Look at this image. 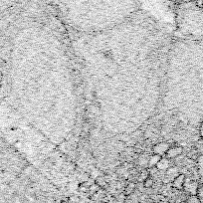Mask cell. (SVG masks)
I'll list each match as a JSON object with an SVG mask.
<instances>
[{
	"instance_id": "cell-15",
	"label": "cell",
	"mask_w": 203,
	"mask_h": 203,
	"mask_svg": "<svg viewBox=\"0 0 203 203\" xmlns=\"http://www.w3.org/2000/svg\"><path fill=\"white\" fill-rule=\"evenodd\" d=\"M199 184H203V176H200V178H199Z\"/></svg>"
},
{
	"instance_id": "cell-6",
	"label": "cell",
	"mask_w": 203,
	"mask_h": 203,
	"mask_svg": "<svg viewBox=\"0 0 203 203\" xmlns=\"http://www.w3.org/2000/svg\"><path fill=\"white\" fill-rule=\"evenodd\" d=\"M162 158V156H159L158 155V154H152V155L149 156V160H148V166H147V168L149 167H154V166L158 164V162L159 160H160V158Z\"/></svg>"
},
{
	"instance_id": "cell-13",
	"label": "cell",
	"mask_w": 203,
	"mask_h": 203,
	"mask_svg": "<svg viewBox=\"0 0 203 203\" xmlns=\"http://www.w3.org/2000/svg\"><path fill=\"white\" fill-rule=\"evenodd\" d=\"M196 195L200 198V199H202V198H203V184H199V185H198Z\"/></svg>"
},
{
	"instance_id": "cell-1",
	"label": "cell",
	"mask_w": 203,
	"mask_h": 203,
	"mask_svg": "<svg viewBox=\"0 0 203 203\" xmlns=\"http://www.w3.org/2000/svg\"><path fill=\"white\" fill-rule=\"evenodd\" d=\"M57 1L60 8L65 9L68 13L70 11H82L84 10H106L110 8L118 7L127 10L130 7H132L134 2L132 0H53Z\"/></svg>"
},
{
	"instance_id": "cell-9",
	"label": "cell",
	"mask_w": 203,
	"mask_h": 203,
	"mask_svg": "<svg viewBox=\"0 0 203 203\" xmlns=\"http://www.w3.org/2000/svg\"><path fill=\"white\" fill-rule=\"evenodd\" d=\"M135 189V184L134 182H130L129 184L125 186V195H130L132 193H134Z\"/></svg>"
},
{
	"instance_id": "cell-12",
	"label": "cell",
	"mask_w": 203,
	"mask_h": 203,
	"mask_svg": "<svg viewBox=\"0 0 203 203\" xmlns=\"http://www.w3.org/2000/svg\"><path fill=\"white\" fill-rule=\"evenodd\" d=\"M96 184H98L100 187H106L107 186V181L103 177H98L96 179Z\"/></svg>"
},
{
	"instance_id": "cell-7",
	"label": "cell",
	"mask_w": 203,
	"mask_h": 203,
	"mask_svg": "<svg viewBox=\"0 0 203 203\" xmlns=\"http://www.w3.org/2000/svg\"><path fill=\"white\" fill-rule=\"evenodd\" d=\"M197 170L200 176H203V155H199L196 159Z\"/></svg>"
},
{
	"instance_id": "cell-14",
	"label": "cell",
	"mask_w": 203,
	"mask_h": 203,
	"mask_svg": "<svg viewBox=\"0 0 203 203\" xmlns=\"http://www.w3.org/2000/svg\"><path fill=\"white\" fill-rule=\"evenodd\" d=\"M199 135L201 136V139H203V122L199 125Z\"/></svg>"
},
{
	"instance_id": "cell-16",
	"label": "cell",
	"mask_w": 203,
	"mask_h": 203,
	"mask_svg": "<svg viewBox=\"0 0 203 203\" xmlns=\"http://www.w3.org/2000/svg\"><path fill=\"white\" fill-rule=\"evenodd\" d=\"M179 203H186V201H185V200H182V201H180Z\"/></svg>"
},
{
	"instance_id": "cell-4",
	"label": "cell",
	"mask_w": 203,
	"mask_h": 203,
	"mask_svg": "<svg viewBox=\"0 0 203 203\" xmlns=\"http://www.w3.org/2000/svg\"><path fill=\"white\" fill-rule=\"evenodd\" d=\"M186 175L184 173H179L172 181V187L176 190H182L184 188Z\"/></svg>"
},
{
	"instance_id": "cell-8",
	"label": "cell",
	"mask_w": 203,
	"mask_h": 203,
	"mask_svg": "<svg viewBox=\"0 0 203 203\" xmlns=\"http://www.w3.org/2000/svg\"><path fill=\"white\" fill-rule=\"evenodd\" d=\"M142 185H144V188H147V189H150L152 186L154 185V179L151 177V176H148L146 180L142 182Z\"/></svg>"
},
{
	"instance_id": "cell-10",
	"label": "cell",
	"mask_w": 203,
	"mask_h": 203,
	"mask_svg": "<svg viewBox=\"0 0 203 203\" xmlns=\"http://www.w3.org/2000/svg\"><path fill=\"white\" fill-rule=\"evenodd\" d=\"M185 201L186 203H201V199L197 195H189Z\"/></svg>"
},
{
	"instance_id": "cell-5",
	"label": "cell",
	"mask_w": 203,
	"mask_h": 203,
	"mask_svg": "<svg viewBox=\"0 0 203 203\" xmlns=\"http://www.w3.org/2000/svg\"><path fill=\"white\" fill-rule=\"evenodd\" d=\"M170 166H172L170 164V159L164 158V156H162V158H160V160L158 161V164L155 165V167L158 169V170H166V169H168Z\"/></svg>"
},
{
	"instance_id": "cell-11",
	"label": "cell",
	"mask_w": 203,
	"mask_h": 203,
	"mask_svg": "<svg viewBox=\"0 0 203 203\" xmlns=\"http://www.w3.org/2000/svg\"><path fill=\"white\" fill-rule=\"evenodd\" d=\"M21 0H0V7L1 6H8L11 4H15L16 2H19Z\"/></svg>"
},
{
	"instance_id": "cell-2",
	"label": "cell",
	"mask_w": 203,
	"mask_h": 203,
	"mask_svg": "<svg viewBox=\"0 0 203 203\" xmlns=\"http://www.w3.org/2000/svg\"><path fill=\"white\" fill-rule=\"evenodd\" d=\"M170 144L168 141H161L155 144L152 146V152L159 156H164L167 150L170 148Z\"/></svg>"
},
{
	"instance_id": "cell-3",
	"label": "cell",
	"mask_w": 203,
	"mask_h": 203,
	"mask_svg": "<svg viewBox=\"0 0 203 203\" xmlns=\"http://www.w3.org/2000/svg\"><path fill=\"white\" fill-rule=\"evenodd\" d=\"M183 152V148L181 146H171L170 148L168 149L167 152L165 153L164 158H168V159H175L176 158H178L179 155H181Z\"/></svg>"
}]
</instances>
